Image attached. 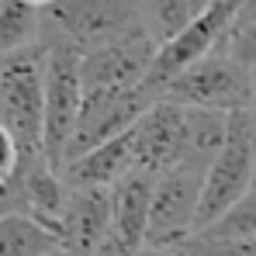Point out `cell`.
<instances>
[{
	"instance_id": "19",
	"label": "cell",
	"mask_w": 256,
	"mask_h": 256,
	"mask_svg": "<svg viewBox=\"0 0 256 256\" xmlns=\"http://www.w3.org/2000/svg\"><path fill=\"white\" fill-rule=\"evenodd\" d=\"M21 170V146L14 142V135L0 125V187H7Z\"/></svg>"
},
{
	"instance_id": "14",
	"label": "cell",
	"mask_w": 256,
	"mask_h": 256,
	"mask_svg": "<svg viewBox=\"0 0 256 256\" xmlns=\"http://www.w3.org/2000/svg\"><path fill=\"white\" fill-rule=\"evenodd\" d=\"M45 10L24 0H0V56L42 42Z\"/></svg>"
},
{
	"instance_id": "17",
	"label": "cell",
	"mask_w": 256,
	"mask_h": 256,
	"mask_svg": "<svg viewBox=\"0 0 256 256\" xmlns=\"http://www.w3.org/2000/svg\"><path fill=\"white\" fill-rule=\"evenodd\" d=\"M218 48L225 56H232L239 66H246L250 73H256V7L250 0L242 4V10L228 24V32H225V38H222Z\"/></svg>"
},
{
	"instance_id": "24",
	"label": "cell",
	"mask_w": 256,
	"mask_h": 256,
	"mask_svg": "<svg viewBox=\"0 0 256 256\" xmlns=\"http://www.w3.org/2000/svg\"><path fill=\"white\" fill-rule=\"evenodd\" d=\"M190 4H194V14H201V10H204V7H208L212 0H190Z\"/></svg>"
},
{
	"instance_id": "10",
	"label": "cell",
	"mask_w": 256,
	"mask_h": 256,
	"mask_svg": "<svg viewBox=\"0 0 256 256\" xmlns=\"http://www.w3.org/2000/svg\"><path fill=\"white\" fill-rule=\"evenodd\" d=\"M111 232H114V190H104V187L73 190L70 187L66 214H62V225H59L62 246L76 256H86Z\"/></svg>"
},
{
	"instance_id": "16",
	"label": "cell",
	"mask_w": 256,
	"mask_h": 256,
	"mask_svg": "<svg viewBox=\"0 0 256 256\" xmlns=\"http://www.w3.org/2000/svg\"><path fill=\"white\" fill-rule=\"evenodd\" d=\"M194 236L204 239V242H253L256 239V184L246 198H239L222 218H214L212 225H204Z\"/></svg>"
},
{
	"instance_id": "7",
	"label": "cell",
	"mask_w": 256,
	"mask_h": 256,
	"mask_svg": "<svg viewBox=\"0 0 256 256\" xmlns=\"http://www.w3.org/2000/svg\"><path fill=\"white\" fill-rule=\"evenodd\" d=\"M156 100H160V94H152L146 84L135 86V90H118V94H84L80 122H76L73 142L66 149V163L104 146V142H111V138H118V135H125Z\"/></svg>"
},
{
	"instance_id": "23",
	"label": "cell",
	"mask_w": 256,
	"mask_h": 256,
	"mask_svg": "<svg viewBox=\"0 0 256 256\" xmlns=\"http://www.w3.org/2000/svg\"><path fill=\"white\" fill-rule=\"evenodd\" d=\"M24 4H32V7H38V10H45V7H52L56 0H24Z\"/></svg>"
},
{
	"instance_id": "5",
	"label": "cell",
	"mask_w": 256,
	"mask_h": 256,
	"mask_svg": "<svg viewBox=\"0 0 256 256\" xmlns=\"http://www.w3.org/2000/svg\"><path fill=\"white\" fill-rule=\"evenodd\" d=\"M250 97H253V73L222 48H214L212 56H204L201 62H194L163 86V100L222 114L250 111Z\"/></svg>"
},
{
	"instance_id": "15",
	"label": "cell",
	"mask_w": 256,
	"mask_h": 256,
	"mask_svg": "<svg viewBox=\"0 0 256 256\" xmlns=\"http://www.w3.org/2000/svg\"><path fill=\"white\" fill-rule=\"evenodd\" d=\"M138 18H142V32L163 48L198 14H194V4L190 0H138Z\"/></svg>"
},
{
	"instance_id": "22",
	"label": "cell",
	"mask_w": 256,
	"mask_h": 256,
	"mask_svg": "<svg viewBox=\"0 0 256 256\" xmlns=\"http://www.w3.org/2000/svg\"><path fill=\"white\" fill-rule=\"evenodd\" d=\"M250 114H253V122H256V73H253V97H250Z\"/></svg>"
},
{
	"instance_id": "3",
	"label": "cell",
	"mask_w": 256,
	"mask_h": 256,
	"mask_svg": "<svg viewBox=\"0 0 256 256\" xmlns=\"http://www.w3.org/2000/svg\"><path fill=\"white\" fill-rule=\"evenodd\" d=\"M42 35H56L86 56L94 48L146 32L138 18V0H56L52 7H45Z\"/></svg>"
},
{
	"instance_id": "6",
	"label": "cell",
	"mask_w": 256,
	"mask_h": 256,
	"mask_svg": "<svg viewBox=\"0 0 256 256\" xmlns=\"http://www.w3.org/2000/svg\"><path fill=\"white\" fill-rule=\"evenodd\" d=\"M201 194H204V173L194 166H176L156 176L146 246H184L198 232Z\"/></svg>"
},
{
	"instance_id": "21",
	"label": "cell",
	"mask_w": 256,
	"mask_h": 256,
	"mask_svg": "<svg viewBox=\"0 0 256 256\" xmlns=\"http://www.w3.org/2000/svg\"><path fill=\"white\" fill-rule=\"evenodd\" d=\"M138 256H184L180 246H146Z\"/></svg>"
},
{
	"instance_id": "9",
	"label": "cell",
	"mask_w": 256,
	"mask_h": 256,
	"mask_svg": "<svg viewBox=\"0 0 256 256\" xmlns=\"http://www.w3.org/2000/svg\"><path fill=\"white\" fill-rule=\"evenodd\" d=\"M160 45L149 35H132L114 45L86 52L80 62L84 73V94H118V90H135L149 80V70L156 62Z\"/></svg>"
},
{
	"instance_id": "13",
	"label": "cell",
	"mask_w": 256,
	"mask_h": 256,
	"mask_svg": "<svg viewBox=\"0 0 256 256\" xmlns=\"http://www.w3.org/2000/svg\"><path fill=\"white\" fill-rule=\"evenodd\" d=\"M59 246V232L32 214L18 212L0 218V256H45Z\"/></svg>"
},
{
	"instance_id": "20",
	"label": "cell",
	"mask_w": 256,
	"mask_h": 256,
	"mask_svg": "<svg viewBox=\"0 0 256 256\" xmlns=\"http://www.w3.org/2000/svg\"><path fill=\"white\" fill-rule=\"evenodd\" d=\"M86 256H138V250H132L122 236H114V232H111L108 239H100V242H97Z\"/></svg>"
},
{
	"instance_id": "25",
	"label": "cell",
	"mask_w": 256,
	"mask_h": 256,
	"mask_svg": "<svg viewBox=\"0 0 256 256\" xmlns=\"http://www.w3.org/2000/svg\"><path fill=\"white\" fill-rule=\"evenodd\" d=\"M45 256H76V253H70L66 246H59V250H52V253H45Z\"/></svg>"
},
{
	"instance_id": "1",
	"label": "cell",
	"mask_w": 256,
	"mask_h": 256,
	"mask_svg": "<svg viewBox=\"0 0 256 256\" xmlns=\"http://www.w3.org/2000/svg\"><path fill=\"white\" fill-rule=\"evenodd\" d=\"M45 42L0 56V125L21 146V160L45 156Z\"/></svg>"
},
{
	"instance_id": "4",
	"label": "cell",
	"mask_w": 256,
	"mask_h": 256,
	"mask_svg": "<svg viewBox=\"0 0 256 256\" xmlns=\"http://www.w3.org/2000/svg\"><path fill=\"white\" fill-rule=\"evenodd\" d=\"M256 184V122L250 111L228 114V138L204 173V194L198 208V232L246 198Z\"/></svg>"
},
{
	"instance_id": "8",
	"label": "cell",
	"mask_w": 256,
	"mask_h": 256,
	"mask_svg": "<svg viewBox=\"0 0 256 256\" xmlns=\"http://www.w3.org/2000/svg\"><path fill=\"white\" fill-rule=\"evenodd\" d=\"M135 170L163 176L184 163L187 152V108L173 100H156L135 125L128 128Z\"/></svg>"
},
{
	"instance_id": "26",
	"label": "cell",
	"mask_w": 256,
	"mask_h": 256,
	"mask_svg": "<svg viewBox=\"0 0 256 256\" xmlns=\"http://www.w3.org/2000/svg\"><path fill=\"white\" fill-rule=\"evenodd\" d=\"M250 4H253V7H256V0H250Z\"/></svg>"
},
{
	"instance_id": "18",
	"label": "cell",
	"mask_w": 256,
	"mask_h": 256,
	"mask_svg": "<svg viewBox=\"0 0 256 256\" xmlns=\"http://www.w3.org/2000/svg\"><path fill=\"white\" fill-rule=\"evenodd\" d=\"M180 250L184 256H256V239L253 242H204L190 236Z\"/></svg>"
},
{
	"instance_id": "11",
	"label": "cell",
	"mask_w": 256,
	"mask_h": 256,
	"mask_svg": "<svg viewBox=\"0 0 256 256\" xmlns=\"http://www.w3.org/2000/svg\"><path fill=\"white\" fill-rule=\"evenodd\" d=\"M135 170V156H132V138L118 135L97 149H90L84 156L70 160L62 166V180L73 187V190H84V187H104V190H114L128 173Z\"/></svg>"
},
{
	"instance_id": "2",
	"label": "cell",
	"mask_w": 256,
	"mask_h": 256,
	"mask_svg": "<svg viewBox=\"0 0 256 256\" xmlns=\"http://www.w3.org/2000/svg\"><path fill=\"white\" fill-rule=\"evenodd\" d=\"M48 59H45V128H42V152L45 160L62 170L66 149L73 142V132L84 108V52L76 45L62 42L56 35H42Z\"/></svg>"
},
{
	"instance_id": "12",
	"label": "cell",
	"mask_w": 256,
	"mask_h": 256,
	"mask_svg": "<svg viewBox=\"0 0 256 256\" xmlns=\"http://www.w3.org/2000/svg\"><path fill=\"white\" fill-rule=\"evenodd\" d=\"M152 190H156V176L142 170H132L114 187V236H122L138 253L146 250V239H149Z\"/></svg>"
}]
</instances>
